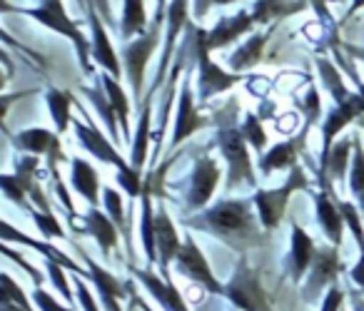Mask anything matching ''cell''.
Listing matches in <instances>:
<instances>
[{
    "instance_id": "1",
    "label": "cell",
    "mask_w": 364,
    "mask_h": 311,
    "mask_svg": "<svg viewBox=\"0 0 364 311\" xmlns=\"http://www.w3.org/2000/svg\"><path fill=\"white\" fill-rule=\"evenodd\" d=\"M255 200H223L205 209L198 219H188L190 227L203 229L223 239L232 249L245 251L250 246L262 244V231H259L257 217L252 214Z\"/></svg>"
},
{
    "instance_id": "2",
    "label": "cell",
    "mask_w": 364,
    "mask_h": 311,
    "mask_svg": "<svg viewBox=\"0 0 364 311\" xmlns=\"http://www.w3.org/2000/svg\"><path fill=\"white\" fill-rule=\"evenodd\" d=\"M167 21V11H157L155 18L150 23V31L145 36H140L137 40H130L125 45V75L130 80V87H132V97L137 100V107H140V97H142V87H145V67H147V60L152 58L155 53L157 43H160V26ZM145 100V97H142Z\"/></svg>"
},
{
    "instance_id": "3",
    "label": "cell",
    "mask_w": 364,
    "mask_h": 311,
    "mask_svg": "<svg viewBox=\"0 0 364 311\" xmlns=\"http://www.w3.org/2000/svg\"><path fill=\"white\" fill-rule=\"evenodd\" d=\"M309 187V180L307 175H304V170L299 165H294L292 170H289V177L287 182H284L282 187H277V190H257L255 192V207H257L259 212V222H262V227L267 231L277 229L279 222H282L284 212H287V204H289V197L294 195V192L299 190H307Z\"/></svg>"
},
{
    "instance_id": "4",
    "label": "cell",
    "mask_w": 364,
    "mask_h": 311,
    "mask_svg": "<svg viewBox=\"0 0 364 311\" xmlns=\"http://www.w3.org/2000/svg\"><path fill=\"white\" fill-rule=\"evenodd\" d=\"M23 13L36 18L41 26L50 28V31L60 33V36H65V38H70L73 45H75V50H77V58H80L82 72H85V75H92V65H90L92 45L85 40L80 28L75 26V21L65 13L63 0H48V3H41V8H33V11H23Z\"/></svg>"
},
{
    "instance_id": "5",
    "label": "cell",
    "mask_w": 364,
    "mask_h": 311,
    "mask_svg": "<svg viewBox=\"0 0 364 311\" xmlns=\"http://www.w3.org/2000/svg\"><path fill=\"white\" fill-rule=\"evenodd\" d=\"M218 147L220 152L228 160V192H232L235 187L245 185V187H255V170H252V160H250V150H247V140H245L242 130L240 127H223L218 132Z\"/></svg>"
},
{
    "instance_id": "6",
    "label": "cell",
    "mask_w": 364,
    "mask_h": 311,
    "mask_svg": "<svg viewBox=\"0 0 364 311\" xmlns=\"http://www.w3.org/2000/svg\"><path fill=\"white\" fill-rule=\"evenodd\" d=\"M225 296L237 306L240 311H274L267 294L259 281V271L247 264V259L240 261L237 271L225 286Z\"/></svg>"
},
{
    "instance_id": "7",
    "label": "cell",
    "mask_w": 364,
    "mask_h": 311,
    "mask_svg": "<svg viewBox=\"0 0 364 311\" xmlns=\"http://www.w3.org/2000/svg\"><path fill=\"white\" fill-rule=\"evenodd\" d=\"M193 36H195V58H198V65H200V77H198L200 100H210L213 95L228 92L230 87L237 85L242 80L237 72H225L223 67L210 60V50L205 45V31L193 28Z\"/></svg>"
},
{
    "instance_id": "8",
    "label": "cell",
    "mask_w": 364,
    "mask_h": 311,
    "mask_svg": "<svg viewBox=\"0 0 364 311\" xmlns=\"http://www.w3.org/2000/svg\"><path fill=\"white\" fill-rule=\"evenodd\" d=\"M175 264H177V269H180L182 274L188 276V279H193L195 284H200L203 289H208L210 294L225 296V286L220 284L218 276L213 274V269H210V264H208V259H205L203 249L195 244L193 236H185L180 251H177Z\"/></svg>"
},
{
    "instance_id": "9",
    "label": "cell",
    "mask_w": 364,
    "mask_h": 311,
    "mask_svg": "<svg viewBox=\"0 0 364 311\" xmlns=\"http://www.w3.org/2000/svg\"><path fill=\"white\" fill-rule=\"evenodd\" d=\"M309 269L312 271H309V279L302 289V299L307 301V304H312V301L322 294L324 286H334L337 284V276L342 274L339 246H324V249H317Z\"/></svg>"
},
{
    "instance_id": "10",
    "label": "cell",
    "mask_w": 364,
    "mask_h": 311,
    "mask_svg": "<svg viewBox=\"0 0 364 311\" xmlns=\"http://www.w3.org/2000/svg\"><path fill=\"white\" fill-rule=\"evenodd\" d=\"M364 115V97L362 92H352V97H349L347 102H339L337 107H334L332 112H329L327 117H324L322 122V155H319V170H322V165L327 162L329 157V150H332L334 145V137L339 135V132L344 130V127L349 125V122H354L357 117Z\"/></svg>"
},
{
    "instance_id": "11",
    "label": "cell",
    "mask_w": 364,
    "mask_h": 311,
    "mask_svg": "<svg viewBox=\"0 0 364 311\" xmlns=\"http://www.w3.org/2000/svg\"><path fill=\"white\" fill-rule=\"evenodd\" d=\"M13 145L23 152H31V155H48L50 177H58V162L65 160L60 150V137H58V132L43 130V127H31V130H23L21 135L13 137Z\"/></svg>"
},
{
    "instance_id": "12",
    "label": "cell",
    "mask_w": 364,
    "mask_h": 311,
    "mask_svg": "<svg viewBox=\"0 0 364 311\" xmlns=\"http://www.w3.org/2000/svg\"><path fill=\"white\" fill-rule=\"evenodd\" d=\"M188 6H190V0H170V6H167L165 48H162V60H160V67H157L155 82H152V90H150V95H152V97H155V90L162 85V82H165V77H167V70H170L172 50H175L177 36L182 33V28L188 26Z\"/></svg>"
},
{
    "instance_id": "13",
    "label": "cell",
    "mask_w": 364,
    "mask_h": 311,
    "mask_svg": "<svg viewBox=\"0 0 364 311\" xmlns=\"http://www.w3.org/2000/svg\"><path fill=\"white\" fill-rule=\"evenodd\" d=\"M210 120L203 117L195 110V97H193V85H190V77H185L180 90V102H177V112H175V132H172V142L170 147H180V142H185L190 135H195L198 130L208 127Z\"/></svg>"
},
{
    "instance_id": "14",
    "label": "cell",
    "mask_w": 364,
    "mask_h": 311,
    "mask_svg": "<svg viewBox=\"0 0 364 311\" xmlns=\"http://www.w3.org/2000/svg\"><path fill=\"white\" fill-rule=\"evenodd\" d=\"M73 130H75V137H77V142H80L82 147H85L90 155H95L97 160H102V162H107V165H112V167H117V172H125V170H130V162L125 160V157L120 155V152L115 150V147L107 142V137L102 135L100 130L95 127V122H87V125H82V122H73Z\"/></svg>"
},
{
    "instance_id": "15",
    "label": "cell",
    "mask_w": 364,
    "mask_h": 311,
    "mask_svg": "<svg viewBox=\"0 0 364 311\" xmlns=\"http://www.w3.org/2000/svg\"><path fill=\"white\" fill-rule=\"evenodd\" d=\"M220 182V167L215 165L213 157H200L195 162L193 170V182H190V195H188V207L190 209H200L210 202V197L215 195V187Z\"/></svg>"
},
{
    "instance_id": "16",
    "label": "cell",
    "mask_w": 364,
    "mask_h": 311,
    "mask_svg": "<svg viewBox=\"0 0 364 311\" xmlns=\"http://www.w3.org/2000/svg\"><path fill=\"white\" fill-rule=\"evenodd\" d=\"M132 274H135L137 281L155 296V301L165 311H190L185 299H182V294L177 291V286L172 284L170 276H157V274H152L150 269H135V266H132Z\"/></svg>"
},
{
    "instance_id": "17",
    "label": "cell",
    "mask_w": 364,
    "mask_h": 311,
    "mask_svg": "<svg viewBox=\"0 0 364 311\" xmlns=\"http://www.w3.org/2000/svg\"><path fill=\"white\" fill-rule=\"evenodd\" d=\"M314 204H317V222L324 229L327 239L332 241V246H342V234H344V214L339 209V202L334 200L332 187H324L317 197H314Z\"/></svg>"
},
{
    "instance_id": "18",
    "label": "cell",
    "mask_w": 364,
    "mask_h": 311,
    "mask_svg": "<svg viewBox=\"0 0 364 311\" xmlns=\"http://www.w3.org/2000/svg\"><path fill=\"white\" fill-rule=\"evenodd\" d=\"M155 239H157V256H160V271L162 276H170V264L177 259V251H180L182 244L165 207H160L155 212Z\"/></svg>"
},
{
    "instance_id": "19",
    "label": "cell",
    "mask_w": 364,
    "mask_h": 311,
    "mask_svg": "<svg viewBox=\"0 0 364 311\" xmlns=\"http://www.w3.org/2000/svg\"><path fill=\"white\" fill-rule=\"evenodd\" d=\"M82 259H85L87 264V271H90V279L92 284L97 286V291H100V299H102V306H105L107 311H122L120 309V299H125V294H130V286L122 284L117 276H112L110 271H105L100 264H95V261L90 259V256L82 251Z\"/></svg>"
},
{
    "instance_id": "20",
    "label": "cell",
    "mask_w": 364,
    "mask_h": 311,
    "mask_svg": "<svg viewBox=\"0 0 364 311\" xmlns=\"http://www.w3.org/2000/svg\"><path fill=\"white\" fill-rule=\"evenodd\" d=\"M255 26L257 23H255L252 13H237L232 18H223L213 31L205 33V45H208V50H223L230 43L237 40L240 36L252 31Z\"/></svg>"
},
{
    "instance_id": "21",
    "label": "cell",
    "mask_w": 364,
    "mask_h": 311,
    "mask_svg": "<svg viewBox=\"0 0 364 311\" xmlns=\"http://www.w3.org/2000/svg\"><path fill=\"white\" fill-rule=\"evenodd\" d=\"M11 241H18V244H26V246H31V249L41 251V254L46 256L48 261H55V264H60L63 269H70L73 274H77V276H90V271H82L80 266H77L75 261L70 259V256H65L60 249H55L53 244H48V241L33 239V236H28V234H23V231L13 229L11 222H3V244H11Z\"/></svg>"
},
{
    "instance_id": "22",
    "label": "cell",
    "mask_w": 364,
    "mask_h": 311,
    "mask_svg": "<svg viewBox=\"0 0 364 311\" xmlns=\"http://www.w3.org/2000/svg\"><path fill=\"white\" fill-rule=\"evenodd\" d=\"M87 21H90V28H92V58H95V62L105 67L112 77H120V60H117L115 50H112L110 38H107V33H105V28H102L92 3H87Z\"/></svg>"
},
{
    "instance_id": "23",
    "label": "cell",
    "mask_w": 364,
    "mask_h": 311,
    "mask_svg": "<svg viewBox=\"0 0 364 311\" xmlns=\"http://www.w3.org/2000/svg\"><path fill=\"white\" fill-rule=\"evenodd\" d=\"M314 254H317V246H314L312 236L292 222V251H289V271H292V279L299 281L304 276V271L312 266Z\"/></svg>"
},
{
    "instance_id": "24",
    "label": "cell",
    "mask_w": 364,
    "mask_h": 311,
    "mask_svg": "<svg viewBox=\"0 0 364 311\" xmlns=\"http://www.w3.org/2000/svg\"><path fill=\"white\" fill-rule=\"evenodd\" d=\"M307 130H309V127L304 125V130H302V135H299V137L269 147V150L259 157V170H262L264 175H272L274 170H284V167H289V170H292V167L297 165V150L302 147Z\"/></svg>"
},
{
    "instance_id": "25",
    "label": "cell",
    "mask_w": 364,
    "mask_h": 311,
    "mask_svg": "<svg viewBox=\"0 0 364 311\" xmlns=\"http://www.w3.org/2000/svg\"><path fill=\"white\" fill-rule=\"evenodd\" d=\"M85 231L90 236H95V241L100 244L102 254L110 256V251L117 246V227L107 214H102L97 207H90L85 214Z\"/></svg>"
},
{
    "instance_id": "26",
    "label": "cell",
    "mask_w": 364,
    "mask_h": 311,
    "mask_svg": "<svg viewBox=\"0 0 364 311\" xmlns=\"http://www.w3.org/2000/svg\"><path fill=\"white\" fill-rule=\"evenodd\" d=\"M150 117H152V95L147 92L145 100H142V112H140V120H137V130L135 137H132V155H130V165L135 170L142 172L147 160V142H150Z\"/></svg>"
},
{
    "instance_id": "27",
    "label": "cell",
    "mask_w": 364,
    "mask_h": 311,
    "mask_svg": "<svg viewBox=\"0 0 364 311\" xmlns=\"http://www.w3.org/2000/svg\"><path fill=\"white\" fill-rule=\"evenodd\" d=\"M70 182H73V190H75L77 195L85 197L92 207L97 204V195H100V180H97V172H95V167H92L90 162L75 157V160H73Z\"/></svg>"
},
{
    "instance_id": "28",
    "label": "cell",
    "mask_w": 364,
    "mask_h": 311,
    "mask_svg": "<svg viewBox=\"0 0 364 311\" xmlns=\"http://www.w3.org/2000/svg\"><path fill=\"white\" fill-rule=\"evenodd\" d=\"M307 8V0H257L255 3L252 18L257 26H264L269 21H282V18H289L294 13L304 11Z\"/></svg>"
},
{
    "instance_id": "29",
    "label": "cell",
    "mask_w": 364,
    "mask_h": 311,
    "mask_svg": "<svg viewBox=\"0 0 364 311\" xmlns=\"http://www.w3.org/2000/svg\"><path fill=\"white\" fill-rule=\"evenodd\" d=\"M354 147V140H342L334 142L332 150H329L327 162L319 170V180L322 187H332V180H344L347 175V162H349V150Z\"/></svg>"
},
{
    "instance_id": "30",
    "label": "cell",
    "mask_w": 364,
    "mask_h": 311,
    "mask_svg": "<svg viewBox=\"0 0 364 311\" xmlns=\"http://www.w3.org/2000/svg\"><path fill=\"white\" fill-rule=\"evenodd\" d=\"M142 212H140V236L142 246H145V256L150 264H155L160 256H157V239H155V212H152V195L145 187V192L140 195Z\"/></svg>"
},
{
    "instance_id": "31",
    "label": "cell",
    "mask_w": 364,
    "mask_h": 311,
    "mask_svg": "<svg viewBox=\"0 0 364 311\" xmlns=\"http://www.w3.org/2000/svg\"><path fill=\"white\" fill-rule=\"evenodd\" d=\"M264 45H267V36H252L242 48L232 53L230 58V67L232 72H245V70H252L259 60H262V53H264Z\"/></svg>"
},
{
    "instance_id": "32",
    "label": "cell",
    "mask_w": 364,
    "mask_h": 311,
    "mask_svg": "<svg viewBox=\"0 0 364 311\" xmlns=\"http://www.w3.org/2000/svg\"><path fill=\"white\" fill-rule=\"evenodd\" d=\"M147 28V13H145V0H125L122 8V26L120 36L122 40H132V38Z\"/></svg>"
},
{
    "instance_id": "33",
    "label": "cell",
    "mask_w": 364,
    "mask_h": 311,
    "mask_svg": "<svg viewBox=\"0 0 364 311\" xmlns=\"http://www.w3.org/2000/svg\"><path fill=\"white\" fill-rule=\"evenodd\" d=\"M48 107H50V115L53 120H55V132L58 135H63V132L70 127L73 117H70V107H73V95L65 90H58V87H50L48 90Z\"/></svg>"
},
{
    "instance_id": "34",
    "label": "cell",
    "mask_w": 364,
    "mask_h": 311,
    "mask_svg": "<svg viewBox=\"0 0 364 311\" xmlns=\"http://www.w3.org/2000/svg\"><path fill=\"white\" fill-rule=\"evenodd\" d=\"M100 82L102 87H105L107 97H110L112 102V110H115L117 120H120V127H122V135L130 137V102H127L125 92H122V87L117 85V80L112 75H100Z\"/></svg>"
},
{
    "instance_id": "35",
    "label": "cell",
    "mask_w": 364,
    "mask_h": 311,
    "mask_svg": "<svg viewBox=\"0 0 364 311\" xmlns=\"http://www.w3.org/2000/svg\"><path fill=\"white\" fill-rule=\"evenodd\" d=\"M100 85H102V82H100ZM100 85H97V87H82V92H85V97L90 100V105L95 107L97 115L105 120L112 140H120V130H117V115H115V110H112L110 97H107V92L100 90Z\"/></svg>"
},
{
    "instance_id": "36",
    "label": "cell",
    "mask_w": 364,
    "mask_h": 311,
    "mask_svg": "<svg viewBox=\"0 0 364 311\" xmlns=\"http://www.w3.org/2000/svg\"><path fill=\"white\" fill-rule=\"evenodd\" d=\"M317 70H319V77H322V82H324V87H327L329 92H332V97H334V102H347L349 97H352V92L344 87V82H342V75H339V70L332 65V62L327 60V58H317Z\"/></svg>"
},
{
    "instance_id": "37",
    "label": "cell",
    "mask_w": 364,
    "mask_h": 311,
    "mask_svg": "<svg viewBox=\"0 0 364 311\" xmlns=\"http://www.w3.org/2000/svg\"><path fill=\"white\" fill-rule=\"evenodd\" d=\"M102 197H105V207H107V217L115 222V227H120L125 239H130V224H127V217H125V207H122V197L117 190L112 187H105L102 190Z\"/></svg>"
},
{
    "instance_id": "38",
    "label": "cell",
    "mask_w": 364,
    "mask_h": 311,
    "mask_svg": "<svg viewBox=\"0 0 364 311\" xmlns=\"http://www.w3.org/2000/svg\"><path fill=\"white\" fill-rule=\"evenodd\" d=\"M349 190H352V195L357 200L364 192V147L359 137H354V155H352V167H349Z\"/></svg>"
},
{
    "instance_id": "39",
    "label": "cell",
    "mask_w": 364,
    "mask_h": 311,
    "mask_svg": "<svg viewBox=\"0 0 364 311\" xmlns=\"http://www.w3.org/2000/svg\"><path fill=\"white\" fill-rule=\"evenodd\" d=\"M240 130H242L245 140H247V145L252 147V150L262 152L264 147H267V132L262 130L257 115H247V120L242 122V127H240Z\"/></svg>"
},
{
    "instance_id": "40",
    "label": "cell",
    "mask_w": 364,
    "mask_h": 311,
    "mask_svg": "<svg viewBox=\"0 0 364 311\" xmlns=\"http://www.w3.org/2000/svg\"><path fill=\"white\" fill-rule=\"evenodd\" d=\"M33 217H36V224L38 229H41V234H46L48 239H55V236H65V231H63L60 222L55 219V214L50 212V207H46L43 212H33Z\"/></svg>"
},
{
    "instance_id": "41",
    "label": "cell",
    "mask_w": 364,
    "mask_h": 311,
    "mask_svg": "<svg viewBox=\"0 0 364 311\" xmlns=\"http://www.w3.org/2000/svg\"><path fill=\"white\" fill-rule=\"evenodd\" d=\"M0 185H3V192H6L8 200L16 202V204H21L23 209H28L33 214L31 204H28V200H26V190H23V185L18 182L16 175H3L0 177Z\"/></svg>"
},
{
    "instance_id": "42",
    "label": "cell",
    "mask_w": 364,
    "mask_h": 311,
    "mask_svg": "<svg viewBox=\"0 0 364 311\" xmlns=\"http://www.w3.org/2000/svg\"><path fill=\"white\" fill-rule=\"evenodd\" d=\"M297 105H299V110L304 112L307 127H312L314 122H317V117H319V110H322V105H319V92H317V87H309L307 97H304V100H299Z\"/></svg>"
},
{
    "instance_id": "43",
    "label": "cell",
    "mask_w": 364,
    "mask_h": 311,
    "mask_svg": "<svg viewBox=\"0 0 364 311\" xmlns=\"http://www.w3.org/2000/svg\"><path fill=\"white\" fill-rule=\"evenodd\" d=\"M48 274H50V279H53V284H55V289L63 294V299H65L68 304H73V289H70V284H68L63 266L55 264V261H48Z\"/></svg>"
},
{
    "instance_id": "44",
    "label": "cell",
    "mask_w": 364,
    "mask_h": 311,
    "mask_svg": "<svg viewBox=\"0 0 364 311\" xmlns=\"http://www.w3.org/2000/svg\"><path fill=\"white\" fill-rule=\"evenodd\" d=\"M3 254H6L8 259H13V261H16V264L21 266V269L26 271V274L31 276L33 281H36V286H41V284H43V276H41V271H38V269H36V266H33V264H28V261L23 259V256L18 254L16 249H11V244H3Z\"/></svg>"
},
{
    "instance_id": "45",
    "label": "cell",
    "mask_w": 364,
    "mask_h": 311,
    "mask_svg": "<svg viewBox=\"0 0 364 311\" xmlns=\"http://www.w3.org/2000/svg\"><path fill=\"white\" fill-rule=\"evenodd\" d=\"M33 301H36V306L41 311H73L70 306L58 304V301L53 299V296L48 294L46 289H41V286H36V291H33Z\"/></svg>"
},
{
    "instance_id": "46",
    "label": "cell",
    "mask_w": 364,
    "mask_h": 311,
    "mask_svg": "<svg viewBox=\"0 0 364 311\" xmlns=\"http://www.w3.org/2000/svg\"><path fill=\"white\" fill-rule=\"evenodd\" d=\"M75 296H77V301H80V306L85 311H100V309H97V304H95V299H92L90 289H87V284H82L77 274H75Z\"/></svg>"
},
{
    "instance_id": "47",
    "label": "cell",
    "mask_w": 364,
    "mask_h": 311,
    "mask_svg": "<svg viewBox=\"0 0 364 311\" xmlns=\"http://www.w3.org/2000/svg\"><path fill=\"white\" fill-rule=\"evenodd\" d=\"M342 301H344V291L339 289L337 284L329 286L327 296H324V301H322V309H319V311H339V309H342Z\"/></svg>"
},
{
    "instance_id": "48",
    "label": "cell",
    "mask_w": 364,
    "mask_h": 311,
    "mask_svg": "<svg viewBox=\"0 0 364 311\" xmlns=\"http://www.w3.org/2000/svg\"><path fill=\"white\" fill-rule=\"evenodd\" d=\"M349 276H352V281L359 286V289H364V256H359V261L352 266V271H349Z\"/></svg>"
},
{
    "instance_id": "49",
    "label": "cell",
    "mask_w": 364,
    "mask_h": 311,
    "mask_svg": "<svg viewBox=\"0 0 364 311\" xmlns=\"http://www.w3.org/2000/svg\"><path fill=\"white\" fill-rule=\"evenodd\" d=\"M95 6L100 8L102 18H105V21H110V3H107V0H95Z\"/></svg>"
},
{
    "instance_id": "50",
    "label": "cell",
    "mask_w": 364,
    "mask_h": 311,
    "mask_svg": "<svg viewBox=\"0 0 364 311\" xmlns=\"http://www.w3.org/2000/svg\"><path fill=\"white\" fill-rule=\"evenodd\" d=\"M0 311H26V309H21V306L13 304V301H8V299H0Z\"/></svg>"
},
{
    "instance_id": "51",
    "label": "cell",
    "mask_w": 364,
    "mask_h": 311,
    "mask_svg": "<svg viewBox=\"0 0 364 311\" xmlns=\"http://www.w3.org/2000/svg\"><path fill=\"white\" fill-rule=\"evenodd\" d=\"M359 8H364V0H352V8H349V11H347V18H352L354 13L359 11Z\"/></svg>"
},
{
    "instance_id": "52",
    "label": "cell",
    "mask_w": 364,
    "mask_h": 311,
    "mask_svg": "<svg viewBox=\"0 0 364 311\" xmlns=\"http://www.w3.org/2000/svg\"><path fill=\"white\" fill-rule=\"evenodd\" d=\"M349 53H352L354 58H357V60H362L364 62V48H347Z\"/></svg>"
},
{
    "instance_id": "53",
    "label": "cell",
    "mask_w": 364,
    "mask_h": 311,
    "mask_svg": "<svg viewBox=\"0 0 364 311\" xmlns=\"http://www.w3.org/2000/svg\"><path fill=\"white\" fill-rule=\"evenodd\" d=\"M130 296H132V301H135V304H137V306H140V309H142V311H152V309H150V306H147V304H145V301H142V299H137V296H135V291H130Z\"/></svg>"
},
{
    "instance_id": "54",
    "label": "cell",
    "mask_w": 364,
    "mask_h": 311,
    "mask_svg": "<svg viewBox=\"0 0 364 311\" xmlns=\"http://www.w3.org/2000/svg\"><path fill=\"white\" fill-rule=\"evenodd\" d=\"M215 6H230V3H235V0H213Z\"/></svg>"
},
{
    "instance_id": "55",
    "label": "cell",
    "mask_w": 364,
    "mask_h": 311,
    "mask_svg": "<svg viewBox=\"0 0 364 311\" xmlns=\"http://www.w3.org/2000/svg\"><path fill=\"white\" fill-rule=\"evenodd\" d=\"M165 3L167 0H157V11H165Z\"/></svg>"
},
{
    "instance_id": "56",
    "label": "cell",
    "mask_w": 364,
    "mask_h": 311,
    "mask_svg": "<svg viewBox=\"0 0 364 311\" xmlns=\"http://www.w3.org/2000/svg\"><path fill=\"white\" fill-rule=\"evenodd\" d=\"M359 209H362V217H364V192H362V197H359Z\"/></svg>"
},
{
    "instance_id": "57",
    "label": "cell",
    "mask_w": 364,
    "mask_h": 311,
    "mask_svg": "<svg viewBox=\"0 0 364 311\" xmlns=\"http://www.w3.org/2000/svg\"><path fill=\"white\" fill-rule=\"evenodd\" d=\"M354 80H357V87H359V92H362V97H364V85L359 82V77H354Z\"/></svg>"
},
{
    "instance_id": "58",
    "label": "cell",
    "mask_w": 364,
    "mask_h": 311,
    "mask_svg": "<svg viewBox=\"0 0 364 311\" xmlns=\"http://www.w3.org/2000/svg\"><path fill=\"white\" fill-rule=\"evenodd\" d=\"M357 311H364V306H362V301H357Z\"/></svg>"
},
{
    "instance_id": "59",
    "label": "cell",
    "mask_w": 364,
    "mask_h": 311,
    "mask_svg": "<svg viewBox=\"0 0 364 311\" xmlns=\"http://www.w3.org/2000/svg\"><path fill=\"white\" fill-rule=\"evenodd\" d=\"M41 3H48V0H41Z\"/></svg>"
}]
</instances>
